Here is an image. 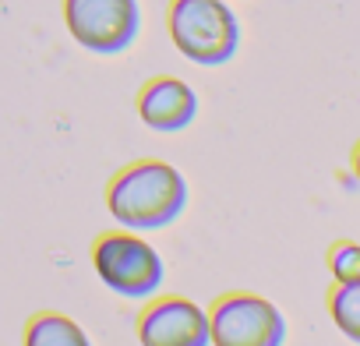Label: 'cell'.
Instances as JSON below:
<instances>
[{
  "label": "cell",
  "mask_w": 360,
  "mask_h": 346,
  "mask_svg": "<svg viewBox=\"0 0 360 346\" xmlns=\"http://www.w3.org/2000/svg\"><path fill=\"white\" fill-rule=\"evenodd\" d=\"M113 219L127 230H159L169 226L188 205V181L169 162H138L127 166L106 191Z\"/></svg>",
  "instance_id": "6da1fadb"
},
{
  "label": "cell",
  "mask_w": 360,
  "mask_h": 346,
  "mask_svg": "<svg viewBox=\"0 0 360 346\" xmlns=\"http://www.w3.org/2000/svg\"><path fill=\"white\" fill-rule=\"evenodd\" d=\"M169 36L188 60L216 68L237 53L240 25L223 0H173Z\"/></svg>",
  "instance_id": "7a4b0ae2"
},
{
  "label": "cell",
  "mask_w": 360,
  "mask_h": 346,
  "mask_svg": "<svg viewBox=\"0 0 360 346\" xmlns=\"http://www.w3.org/2000/svg\"><path fill=\"white\" fill-rule=\"evenodd\" d=\"M71 36L92 53H120L138 39L141 8L138 0H64Z\"/></svg>",
  "instance_id": "3957f363"
},
{
  "label": "cell",
  "mask_w": 360,
  "mask_h": 346,
  "mask_svg": "<svg viewBox=\"0 0 360 346\" xmlns=\"http://www.w3.org/2000/svg\"><path fill=\"white\" fill-rule=\"evenodd\" d=\"M96 272L99 279L120 293V297H131V300H141V297H152L162 283V258L155 255L152 244L131 237V233H110L96 244Z\"/></svg>",
  "instance_id": "277c9868"
},
{
  "label": "cell",
  "mask_w": 360,
  "mask_h": 346,
  "mask_svg": "<svg viewBox=\"0 0 360 346\" xmlns=\"http://www.w3.org/2000/svg\"><path fill=\"white\" fill-rule=\"evenodd\" d=\"M209 339L216 346H283L286 321L276 304L255 293L223 297L209 318Z\"/></svg>",
  "instance_id": "5b68a950"
},
{
  "label": "cell",
  "mask_w": 360,
  "mask_h": 346,
  "mask_svg": "<svg viewBox=\"0 0 360 346\" xmlns=\"http://www.w3.org/2000/svg\"><path fill=\"white\" fill-rule=\"evenodd\" d=\"M141 346H209V318L191 300H159L138 321Z\"/></svg>",
  "instance_id": "8992f818"
},
{
  "label": "cell",
  "mask_w": 360,
  "mask_h": 346,
  "mask_svg": "<svg viewBox=\"0 0 360 346\" xmlns=\"http://www.w3.org/2000/svg\"><path fill=\"white\" fill-rule=\"evenodd\" d=\"M198 113V96L191 85L176 82V78H155L145 85V92L138 96V117L152 127V131H184Z\"/></svg>",
  "instance_id": "52a82bcc"
},
{
  "label": "cell",
  "mask_w": 360,
  "mask_h": 346,
  "mask_svg": "<svg viewBox=\"0 0 360 346\" xmlns=\"http://www.w3.org/2000/svg\"><path fill=\"white\" fill-rule=\"evenodd\" d=\"M25 346H92L89 335L82 332V325H75L64 314H39L29 332H25Z\"/></svg>",
  "instance_id": "ba28073f"
},
{
  "label": "cell",
  "mask_w": 360,
  "mask_h": 346,
  "mask_svg": "<svg viewBox=\"0 0 360 346\" xmlns=\"http://www.w3.org/2000/svg\"><path fill=\"white\" fill-rule=\"evenodd\" d=\"M328 314L346 339L360 342V283H339L328 293Z\"/></svg>",
  "instance_id": "9c48e42d"
},
{
  "label": "cell",
  "mask_w": 360,
  "mask_h": 346,
  "mask_svg": "<svg viewBox=\"0 0 360 346\" xmlns=\"http://www.w3.org/2000/svg\"><path fill=\"white\" fill-rule=\"evenodd\" d=\"M328 269L339 283H360V244L339 241L328 251Z\"/></svg>",
  "instance_id": "30bf717a"
},
{
  "label": "cell",
  "mask_w": 360,
  "mask_h": 346,
  "mask_svg": "<svg viewBox=\"0 0 360 346\" xmlns=\"http://www.w3.org/2000/svg\"><path fill=\"white\" fill-rule=\"evenodd\" d=\"M353 173H356V181H360V145H356V155H353Z\"/></svg>",
  "instance_id": "8fae6325"
}]
</instances>
